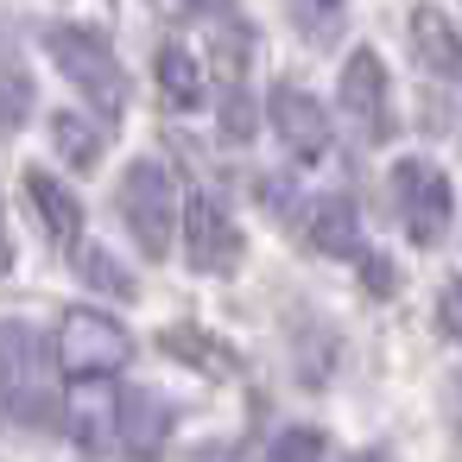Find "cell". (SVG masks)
Instances as JSON below:
<instances>
[{
	"label": "cell",
	"mask_w": 462,
	"mask_h": 462,
	"mask_svg": "<svg viewBox=\"0 0 462 462\" xmlns=\"http://www.w3.org/2000/svg\"><path fill=\"white\" fill-rule=\"evenodd\" d=\"M228 7L235 0H159V14H171V20H216Z\"/></svg>",
	"instance_id": "21"
},
{
	"label": "cell",
	"mask_w": 462,
	"mask_h": 462,
	"mask_svg": "<svg viewBox=\"0 0 462 462\" xmlns=\"http://www.w3.org/2000/svg\"><path fill=\"white\" fill-rule=\"evenodd\" d=\"M285 7H291V26L310 45H336L342 26H348V0H285Z\"/></svg>",
	"instance_id": "17"
},
{
	"label": "cell",
	"mask_w": 462,
	"mask_h": 462,
	"mask_svg": "<svg viewBox=\"0 0 462 462\" xmlns=\"http://www.w3.org/2000/svg\"><path fill=\"white\" fill-rule=\"evenodd\" d=\"M45 51L89 102H102L108 115L127 108V70H121V58H115V45L102 32H89V26H45Z\"/></svg>",
	"instance_id": "3"
},
{
	"label": "cell",
	"mask_w": 462,
	"mask_h": 462,
	"mask_svg": "<svg viewBox=\"0 0 462 462\" xmlns=\"http://www.w3.org/2000/svg\"><path fill=\"white\" fill-rule=\"evenodd\" d=\"M0 411L26 430L64 424V393H58V361L45 355V336L20 317L0 323Z\"/></svg>",
	"instance_id": "1"
},
{
	"label": "cell",
	"mask_w": 462,
	"mask_h": 462,
	"mask_svg": "<svg viewBox=\"0 0 462 462\" xmlns=\"http://www.w3.org/2000/svg\"><path fill=\"white\" fill-rule=\"evenodd\" d=\"M171 430H178V411H171L165 393L134 386V393L115 399V437H121V449H127L134 462H159L165 443H171Z\"/></svg>",
	"instance_id": "7"
},
{
	"label": "cell",
	"mask_w": 462,
	"mask_h": 462,
	"mask_svg": "<svg viewBox=\"0 0 462 462\" xmlns=\"http://www.w3.org/2000/svg\"><path fill=\"white\" fill-rule=\"evenodd\" d=\"M51 140H58V152H64V165L70 171H96L102 165V134H96V121H83V115H51Z\"/></svg>",
	"instance_id": "15"
},
{
	"label": "cell",
	"mask_w": 462,
	"mask_h": 462,
	"mask_svg": "<svg viewBox=\"0 0 462 462\" xmlns=\"http://www.w3.org/2000/svg\"><path fill=\"white\" fill-rule=\"evenodd\" d=\"M26 197H32V216H39V228H45V241L51 247H64V254H77L83 247V203H77V190H64L51 171H26Z\"/></svg>",
	"instance_id": "10"
},
{
	"label": "cell",
	"mask_w": 462,
	"mask_h": 462,
	"mask_svg": "<svg viewBox=\"0 0 462 462\" xmlns=\"http://www.w3.org/2000/svg\"><path fill=\"white\" fill-rule=\"evenodd\" d=\"M266 108H273V134H279L298 159H323V152H329V115H323V102H317L310 89L273 83Z\"/></svg>",
	"instance_id": "8"
},
{
	"label": "cell",
	"mask_w": 462,
	"mask_h": 462,
	"mask_svg": "<svg viewBox=\"0 0 462 462\" xmlns=\"http://www.w3.org/2000/svg\"><path fill=\"white\" fill-rule=\"evenodd\" d=\"M393 197H399V222H405L411 247H437L449 235L456 190H449V178L430 159H399L393 165Z\"/></svg>",
	"instance_id": "5"
},
{
	"label": "cell",
	"mask_w": 462,
	"mask_h": 462,
	"mask_svg": "<svg viewBox=\"0 0 462 462\" xmlns=\"http://www.w3.org/2000/svg\"><path fill=\"white\" fill-rule=\"evenodd\" d=\"M411 51H418L424 70H437V77H462V32L449 26V14L418 7V14H411Z\"/></svg>",
	"instance_id": "12"
},
{
	"label": "cell",
	"mask_w": 462,
	"mask_h": 462,
	"mask_svg": "<svg viewBox=\"0 0 462 462\" xmlns=\"http://www.w3.org/2000/svg\"><path fill=\"white\" fill-rule=\"evenodd\" d=\"M247 58H254V26H222L216 45H209L216 83L222 89H247Z\"/></svg>",
	"instance_id": "16"
},
{
	"label": "cell",
	"mask_w": 462,
	"mask_h": 462,
	"mask_svg": "<svg viewBox=\"0 0 462 462\" xmlns=\"http://www.w3.org/2000/svg\"><path fill=\"white\" fill-rule=\"evenodd\" d=\"M222 134L228 140H254V102H247V89H222Z\"/></svg>",
	"instance_id": "20"
},
{
	"label": "cell",
	"mask_w": 462,
	"mask_h": 462,
	"mask_svg": "<svg viewBox=\"0 0 462 462\" xmlns=\"http://www.w3.org/2000/svg\"><path fill=\"white\" fill-rule=\"evenodd\" d=\"M323 449H329V437L317 424H285L273 437V462H323Z\"/></svg>",
	"instance_id": "19"
},
{
	"label": "cell",
	"mask_w": 462,
	"mask_h": 462,
	"mask_svg": "<svg viewBox=\"0 0 462 462\" xmlns=\"http://www.w3.org/2000/svg\"><path fill=\"white\" fill-rule=\"evenodd\" d=\"M304 235H310L317 254L355 260V254H361V209H355V197H342V190L317 197V203L304 209Z\"/></svg>",
	"instance_id": "11"
},
{
	"label": "cell",
	"mask_w": 462,
	"mask_h": 462,
	"mask_svg": "<svg viewBox=\"0 0 462 462\" xmlns=\"http://www.w3.org/2000/svg\"><path fill=\"white\" fill-rule=\"evenodd\" d=\"M184 254L197 273H235L241 266V228L209 190H197L184 203Z\"/></svg>",
	"instance_id": "6"
},
{
	"label": "cell",
	"mask_w": 462,
	"mask_h": 462,
	"mask_svg": "<svg viewBox=\"0 0 462 462\" xmlns=\"http://www.w3.org/2000/svg\"><path fill=\"white\" fill-rule=\"evenodd\" d=\"M159 348H165L171 361H184V367H203V374H235V367H241V361L228 355V342H222V336L190 329V323H171V329L159 336Z\"/></svg>",
	"instance_id": "14"
},
{
	"label": "cell",
	"mask_w": 462,
	"mask_h": 462,
	"mask_svg": "<svg viewBox=\"0 0 462 462\" xmlns=\"http://www.w3.org/2000/svg\"><path fill=\"white\" fill-rule=\"evenodd\" d=\"M437 317H443V329H456V336H462V279H456V285H443V310H437Z\"/></svg>",
	"instance_id": "22"
},
{
	"label": "cell",
	"mask_w": 462,
	"mask_h": 462,
	"mask_svg": "<svg viewBox=\"0 0 462 462\" xmlns=\"http://www.w3.org/2000/svg\"><path fill=\"white\" fill-rule=\"evenodd\" d=\"M58 361H64L70 374H83V380H108V374H121V367L134 361V336H127L121 317L77 304V310H64V323H58Z\"/></svg>",
	"instance_id": "4"
},
{
	"label": "cell",
	"mask_w": 462,
	"mask_h": 462,
	"mask_svg": "<svg viewBox=\"0 0 462 462\" xmlns=\"http://www.w3.org/2000/svg\"><path fill=\"white\" fill-rule=\"evenodd\" d=\"M342 108H348V121L367 134V140H386V64H380V51H348V64H342Z\"/></svg>",
	"instance_id": "9"
},
{
	"label": "cell",
	"mask_w": 462,
	"mask_h": 462,
	"mask_svg": "<svg viewBox=\"0 0 462 462\" xmlns=\"http://www.w3.org/2000/svg\"><path fill=\"white\" fill-rule=\"evenodd\" d=\"M115 203H121V222L140 241V254L146 260H165L171 254V235H178V184H171V171L159 159H134L121 171Z\"/></svg>",
	"instance_id": "2"
},
{
	"label": "cell",
	"mask_w": 462,
	"mask_h": 462,
	"mask_svg": "<svg viewBox=\"0 0 462 462\" xmlns=\"http://www.w3.org/2000/svg\"><path fill=\"white\" fill-rule=\"evenodd\" d=\"M77 273H83L96 291H108V298H134V279H127V266H121L108 247H96V241H83V247H77Z\"/></svg>",
	"instance_id": "18"
},
{
	"label": "cell",
	"mask_w": 462,
	"mask_h": 462,
	"mask_svg": "<svg viewBox=\"0 0 462 462\" xmlns=\"http://www.w3.org/2000/svg\"><path fill=\"white\" fill-rule=\"evenodd\" d=\"M348 462H380V456H374V449H355V456H348Z\"/></svg>",
	"instance_id": "24"
},
{
	"label": "cell",
	"mask_w": 462,
	"mask_h": 462,
	"mask_svg": "<svg viewBox=\"0 0 462 462\" xmlns=\"http://www.w3.org/2000/svg\"><path fill=\"white\" fill-rule=\"evenodd\" d=\"M152 70H159V96H165L171 108H203V102H209V77H203L197 51H184V45H165Z\"/></svg>",
	"instance_id": "13"
},
{
	"label": "cell",
	"mask_w": 462,
	"mask_h": 462,
	"mask_svg": "<svg viewBox=\"0 0 462 462\" xmlns=\"http://www.w3.org/2000/svg\"><path fill=\"white\" fill-rule=\"evenodd\" d=\"M14 266V241H7V216H0V273Z\"/></svg>",
	"instance_id": "23"
}]
</instances>
